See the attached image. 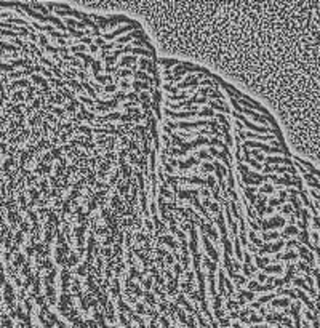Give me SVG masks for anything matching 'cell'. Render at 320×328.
I'll return each instance as SVG.
<instances>
[{
    "instance_id": "obj_1",
    "label": "cell",
    "mask_w": 320,
    "mask_h": 328,
    "mask_svg": "<svg viewBox=\"0 0 320 328\" xmlns=\"http://www.w3.org/2000/svg\"><path fill=\"white\" fill-rule=\"evenodd\" d=\"M296 234H298V229L295 226H288L283 232V235H296Z\"/></svg>"
}]
</instances>
